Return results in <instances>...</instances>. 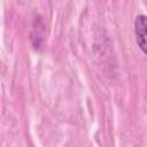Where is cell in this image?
Here are the masks:
<instances>
[{"label":"cell","instance_id":"7a4b0ae2","mask_svg":"<svg viewBox=\"0 0 147 147\" xmlns=\"http://www.w3.org/2000/svg\"><path fill=\"white\" fill-rule=\"evenodd\" d=\"M31 41L34 48H40L45 40V23L40 16L36 17L32 31H31Z\"/></svg>","mask_w":147,"mask_h":147},{"label":"cell","instance_id":"6da1fadb","mask_svg":"<svg viewBox=\"0 0 147 147\" xmlns=\"http://www.w3.org/2000/svg\"><path fill=\"white\" fill-rule=\"evenodd\" d=\"M134 33L139 48L144 54H146V37H147V17L140 14L134 20Z\"/></svg>","mask_w":147,"mask_h":147}]
</instances>
